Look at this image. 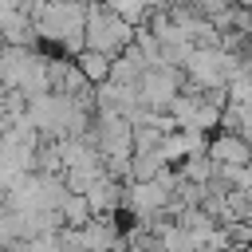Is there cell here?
<instances>
[{"label":"cell","mask_w":252,"mask_h":252,"mask_svg":"<svg viewBox=\"0 0 252 252\" xmlns=\"http://www.w3.org/2000/svg\"><path fill=\"white\" fill-rule=\"evenodd\" d=\"M134 35H138V28L130 20H122L110 4H102V0L91 4V12H87V51H102V55L118 59L134 43Z\"/></svg>","instance_id":"6da1fadb"},{"label":"cell","mask_w":252,"mask_h":252,"mask_svg":"<svg viewBox=\"0 0 252 252\" xmlns=\"http://www.w3.org/2000/svg\"><path fill=\"white\" fill-rule=\"evenodd\" d=\"M138 94H142V106L146 110H158V114H169V106L177 102L181 94V71L177 67H150L138 83Z\"/></svg>","instance_id":"7a4b0ae2"},{"label":"cell","mask_w":252,"mask_h":252,"mask_svg":"<svg viewBox=\"0 0 252 252\" xmlns=\"http://www.w3.org/2000/svg\"><path fill=\"white\" fill-rule=\"evenodd\" d=\"M209 158H213L217 165H236V169H244V165H252V142L240 138V134L220 130V134L209 142Z\"/></svg>","instance_id":"3957f363"},{"label":"cell","mask_w":252,"mask_h":252,"mask_svg":"<svg viewBox=\"0 0 252 252\" xmlns=\"http://www.w3.org/2000/svg\"><path fill=\"white\" fill-rule=\"evenodd\" d=\"M75 63H79V71L87 75V83H91V87L110 83V67H114V59H110V55H102V51H83Z\"/></svg>","instance_id":"277c9868"},{"label":"cell","mask_w":252,"mask_h":252,"mask_svg":"<svg viewBox=\"0 0 252 252\" xmlns=\"http://www.w3.org/2000/svg\"><path fill=\"white\" fill-rule=\"evenodd\" d=\"M59 217H63V228H87L98 213L91 209V201L83 197V193H71L67 201H63V209H59Z\"/></svg>","instance_id":"5b68a950"},{"label":"cell","mask_w":252,"mask_h":252,"mask_svg":"<svg viewBox=\"0 0 252 252\" xmlns=\"http://www.w3.org/2000/svg\"><path fill=\"white\" fill-rule=\"evenodd\" d=\"M102 4H110L122 20H130L134 28H142L150 16H154V8H150V0H102Z\"/></svg>","instance_id":"8992f818"}]
</instances>
